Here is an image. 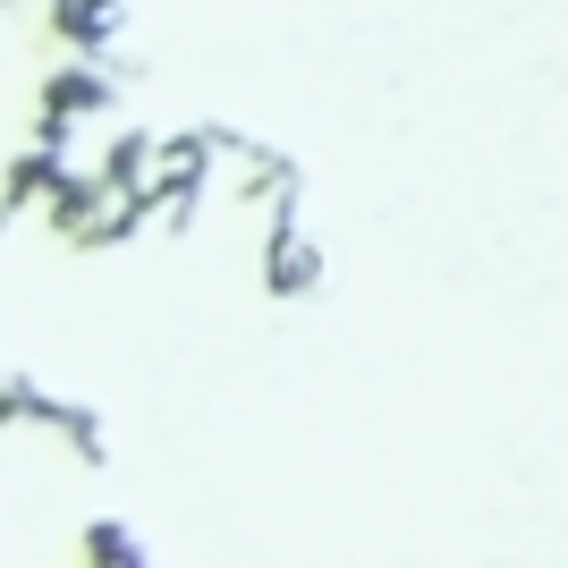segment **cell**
Masks as SVG:
<instances>
[{"instance_id":"cell-1","label":"cell","mask_w":568,"mask_h":568,"mask_svg":"<svg viewBox=\"0 0 568 568\" xmlns=\"http://www.w3.org/2000/svg\"><path fill=\"white\" fill-rule=\"evenodd\" d=\"M119 85L128 77L111 69V60H60V69H43V94H34V136L43 153H77V128L85 119H111L119 111Z\"/></svg>"},{"instance_id":"cell-2","label":"cell","mask_w":568,"mask_h":568,"mask_svg":"<svg viewBox=\"0 0 568 568\" xmlns=\"http://www.w3.org/2000/svg\"><path fill=\"white\" fill-rule=\"evenodd\" d=\"M323 281H332V255L314 246L306 213L263 221V297L272 306H306V297H323Z\"/></svg>"},{"instance_id":"cell-3","label":"cell","mask_w":568,"mask_h":568,"mask_svg":"<svg viewBox=\"0 0 568 568\" xmlns=\"http://www.w3.org/2000/svg\"><path fill=\"white\" fill-rule=\"evenodd\" d=\"M128 9L136 0H51L43 18L60 34V60H111V43L128 34Z\"/></svg>"},{"instance_id":"cell-4","label":"cell","mask_w":568,"mask_h":568,"mask_svg":"<svg viewBox=\"0 0 568 568\" xmlns=\"http://www.w3.org/2000/svg\"><path fill=\"white\" fill-rule=\"evenodd\" d=\"M34 433H51V442H69L85 467H111V416H102L94 399H77V390H51L43 382V407H34Z\"/></svg>"},{"instance_id":"cell-5","label":"cell","mask_w":568,"mask_h":568,"mask_svg":"<svg viewBox=\"0 0 568 568\" xmlns=\"http://www.w3.org/2000/svg\"><path fill=\"white\" fill-rule=\"evenodd\" d=\"M77 568H153V544L128 518H85L77 526Z\"/></svg>"}]
</instances>
